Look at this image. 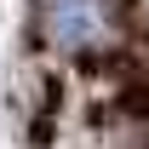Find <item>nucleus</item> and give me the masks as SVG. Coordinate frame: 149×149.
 <instances>
[{
	"label": "nucleus",
	"mask_w": 149,
	"mask_h": 149,
	"mask_svg": "<svg viewBox=\"0 0 149 149\" xmlns=\"http://www.w3.org/2000/svg\"><path fill=\"white\" fill-rule=\"evenodd\" d=\"M103 35H109L103 0H57V6H52V40H57V46L86 52V46H103Z\"/></svg>",
	"instance_id": "nucleus-1"
}]
</instances>
